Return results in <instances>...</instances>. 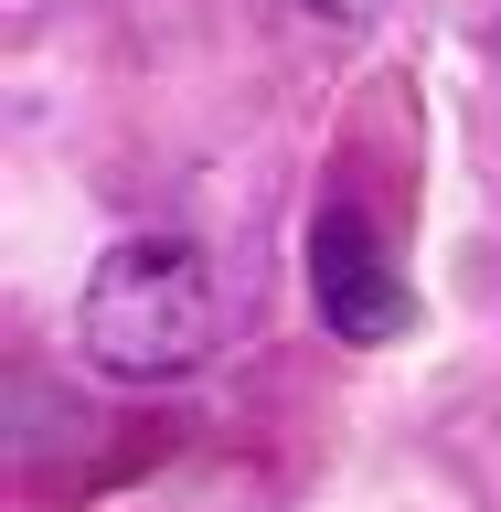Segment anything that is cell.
Returning a JSON list of instances; mask_svg holds the SVG:
<instances>
[{
  "label": "cell",
  "mask_w": 501,
  "mask_h": 512,
  "mask_svg": "<svg viewBox=\"0 0 501 512\" xmlns=\"http://www.w3.org/2000/svg\"><path fill=\"white\" fill-rule=\"evenodd\" d=\"M310 299H320V320H331V342H363V352L416 331L406 278H395L384 235L352 214V203H331V214L310 224Z\"/></svg>",
  "instance_id": "2"
},
{
  "label": "cell",
  "mask_w": 501,
  "mask_h": 512,
  "mask_svg": "<svg viewBox=\"0 0 501 512\" xmlns=\"http://www.w3.org/2000/svg\"><path fill=\"white\" fill-rule=\"evenodd\" d=\"M214 256L192 246V235H128V246L96 256L86 278V352L107 363V374H192L203 352H214Z\"/></svg>",
  "instance_id": "1"
},
{
  "label": "cell",
  "mask_w": 501,
  "mask_h": 512,
  "mask_svg": "<svg viewBox=\"0 0 501 512\" xmlns=\"http://www.w3.org/2000/svg\"><path fill=\"white\" fill-rule=\"evenodd\" d=\"M310 11H320V22H374L384 0H310Z\"/></svg>",
  "instance_id": "3"
}]
</instances>
